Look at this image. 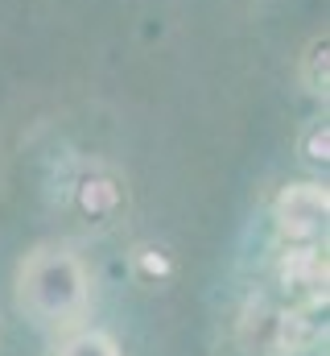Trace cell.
Masks as SVG:
<instances>
[{"mask_svg":"<svg viewBox=\"0 0 330 356\" xmlns=\"http://www.w3.org/2000/svg\"><path fill=\"white\" fill-rule=\"evenodd\" d=\"M310 340L306 319L293 307H248L236 327V344L244 348V356H297L302 344Z\"/></svg>","mask_w":330,"mask_h":356,"instance_id":"1","label":"cell"},{"mask_svg":"<svg viewBox=\"0 0 330 356\" xmlns=\"http://www.w3.org/2000/svg\"><path fill=\"white\" fill-rule=\"evenodd\" d=\"M54 356H120V348H116V340L103 336V332H79V336L62 340V348Z\"/></svg>","mask_w":330,"mask_h":356,"instance_id":"2","label":"cell"}]
</instances>
